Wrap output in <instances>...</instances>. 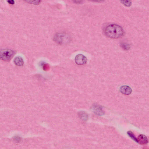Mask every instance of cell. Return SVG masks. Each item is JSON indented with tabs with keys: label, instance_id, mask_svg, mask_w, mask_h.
<instances>
[{
	"label": "cell",
	"instance_id": "obj_1",
	"mask_svg": "<svg viewBox=\"0 0 149 149\" xmlns=\"http://www.w3.org/2000/svg\"><path fill=\"white\" fill-rule=\"evenodd\" d=\"M124 31L120 26L115 24H110L106 27L104 33L107 37L112 39L121 38L124 35Z\"/></svg>",
	"mask_w": 149,
	"mask_h": 149
},
{
	"label": "cell",
	"instance_id": "obj_7",
	"mask_svg": "<svg viewBox=\"0 0 149 149\" xmlns=\"http://www.w3.org/2000/svg\"><path fill=\"white\" fill-rule=\"evenodd\" d=\"M14 63L17 66H21L24 64V61L21 57L18 56L15 57L14 60Z\"/></svg>",
	"mask_w": 149,
	"mask_h": 149
},
{
	"label": "cell",
	"instance_id": "obj_12",
	"mask_svg": "<svg viewBox=\"0 0 149 149\" xmlns=\"http://www.w3.org/2000/svg\"><path fill=\"white\" fill-rule=\"evenodd\" d=\"M128 135L133 140L137 142V139L136 137L134 134L131 131H128L127 133Z\"/></svg>",
	"mask_w": 149,
	"mask_h": 149
},
{
	"label": "cell",
	"instance_id": "obj_3",
	"mask_svg": "<svg viewBox=\"0 0 149 149\" xmlns=\"http://www.w3.org/2000/svg\"><path fill=\"white\" fill-rule=\"evenodd\" d=\"M69 39V36L64 33H58L55 35L54 38V41L60 45L67 43Z\"/></svg>",
	"mask_w": 149,
	"mask_h": 149
},
{
	"label": "cell",
	"instance_id": "obj_14",
	"mask_svg": "<svg viewBox=\"0 0 149 149\" xmlns=\"http://www.w3.org/2000/svg\"><path fill=\"white\" fill-rule=\"evenodd\" d=\"M74 3L77 4H81L83 1V0H72Z\"/></svg>",
	"mask_w": 149,
	"mask_h": 149
},
{
	"label": "cell",
	"instance_id": "obj_2",
	"mask_svg": "<svg viewBox=\"0 0 149 149\" xmlns=\"http://www.w3.org/2000/svg\"><path fill=\"white\" fill-rule=\"evenodd\" d=\"M15 54L13 50L10 49H3L0 51V58L5 61H9Z\"/></svg>",
	"mask_w": 149,
	"mask_h": 149
},
{
	"label": "cell",
	"instance_id": "obj_4",
	"mask_svg": "<svg viewBox=\"0 0 149 149\" xmlns=\"http://www.w3.org/2000/svg\"><path fill=\"white\" fill-rule=\"evenodd\" d=\"M87 61L86 57L81 54L77 55L75 58V63L78 65H83L86 63Z\"/></svg>",
	"mask_w": 149,
	"mask_h": 149
},
{
	"label": "cell",
	"instance_id": "obj_10",
	"mask_svg": "<svg viewBox=\"0 0 149 149\" xmlns=\"http://www.w3.org/2000/svg\"><path fill=\"white\" fill-rule=\"evenodd\" d=\"M121 47L125 50H129L130 48V45L125 42H122L120 43Z\"/></svg>",
	"mask_w": 149,
	"mask_h": 149
},
{
	"label": "cell",
	"instance_id": "obj_9",
	"mask_svg": "<svg viewBox=\"0 0 149 149\" xmlns=\"http://www.w3.org/2000/svg\"><path fill=\"white\" fill-rule=\"evenodd\" d=\"M120 2L125 6L130 7L132 4V2L130 0H120Z\"/></svg>",
	"mask_w": 149,
	"mask_h": 149
},
{
	"label": "cell",
	"instance_id": "obj_5",
	"mask_svg": "<svg viewBox=\"0 0 149 149\" xmlns=\"http://www.w3.org/2000/svg\"><path fill=\"white\" fill-rule=\"evenodd\" d=\"M120 91L124 94L128 95L131 93L132 90L130 86L127 85H124L120 87Z\"/></svg>",
	"mask_w": 149,
	"mask_h": 149
},
{
	"label": "cell",
	"instance_id": "obj_16",
	"mask_svg": "<svg viewBox=\"0 0 149 149\" xmlns=\"http://www.w3.org/2000/svg\"><path fill=\"white\" fill-rule=\"evenodd\" d=\"M91 1L95 2H100L104 1V0H88Z\"/></svg>",
	"mask_w": 149,
	"mask_h": 149
},
{
	"label": "cell",
	"instance_id": "obj_6",
	"mask_svg": "<svg viewBox=\"0 0 149 149\" xmlns=\"http://www.w3.org/2000/svg\"><path fill=\"white\" fill-rule=\"evenodd\" d=\"M137 139V143L141 145H145L148 142V139L147 137L144 135H139Z\"/></svg>",
	"mask_w": 149,
	"mask_h": 149
},
{
	"label": "cell",
	"instance_id": "obj_8",
	"mask_svg": "<svg viewBox=\"0 0 149 149\" xmlns=\"http://www.w3.org/2000/svg\"><path fill=\"white\" fill-rule=\"evenodd\" d=\"M27 3L34 5H39L41 2V0H24Z\"/></svg>",
	"mask_w": 149,
	"mask_h": 149
},
{
	"label": "cell",
	"instance_id": "obj_11",
	"mask_svg": "<svg viewBox=\"0 0 149 149\" xmlns=\"http://www.w3.org/2000/svg\"><path fill=\"white\" fill-rule=\"evenodd\" d=\"M94 110V112L96 113V114L102 115V114H103V112H102V109L100 107H97V108L96 107H95Z\"/></svg>",
	"mask_w": 149,
	"mask_h": 149
},
{
	"label": "cell",
	"instance_id": "obj_13",
	"mask_svg": "<svg viewBox=\"0 0 149 149\" xmlns=\"http://www.w3.org/2000/svg\"><path fill=\"white\" fill-rule=\"evenodd\" d=\"M42 68L44 70H48L50 68L49 65L47 63L43 64L42 65Z\"/></svg>",
	"mask_w": 149,
	"mask_h": 149
},
{
	"label": "cell",
	"instance_id": "obj_15",
	"mask_svg": "<svg viewBox=\"0 0 149 149\" xmlns=\"http://www.w3.org/2000/svg\"><path fill=\"white\" fill-rule=\"evenodd\" d=\"M7 1L8 3L11 5H13L15 3L14 0H7Z\"/></svg>",
	"mask_w": 149,
	"mask_h": 149
}]
</instances>
